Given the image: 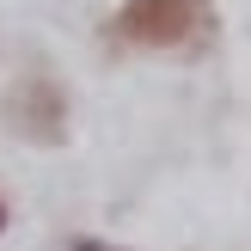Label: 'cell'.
<instances>
[{
    "label": "cell",
    "instance_id": "cell-1",
    "mask_svg": "<svg viewBox=\"0 0 251 251\" xmlns=\"http://www.w3.org/2000/svg\"><path fill=\"white\" fill-rule=\"evenodd\" d=\"M104 43L123 55H202L215 43L208 0H123L104 19Z\"/></svg>",
    "mask_w": 251,
    "mask_h": 251
},
{
    "label": "cell",
    "instance_id": "cell-2",
    "mask_svg": "<svg viewBox=\"0 0 251 251\" xmlns=\"http://www.w3.org/2000/svg\"><path fill=\"white\" fill-rule=\"evenodd\" d=\"M6 129L31 147H61L68 141V92L49 68H31L6 92Z\"/></svg>",
    "mask_w": 251,
    "mask_h": 251
},
{
    "label": "cell",
    "instance_id": "cell-3",
    "mask_svg": "<svg viewBox=\"0 0 251 251\" xmlns=\"http://www.w3.org/2000/svg\"><path fill=\"white\" fill-rule=\"evenodd\" d=\"M68 251H129V245H110V239H92V233H74Z\"/></svg>",
    "mask_w": 251,
    "mask_h": 251
},
{
    "label": "cell",
    "instance_id": "cell-4",
    "mask_svg": "<svg viewBox=\"0 0 251 251\" xmlns=\"http://www.w3.org/2000/svg\"><path fill=\"white\" fill-rule=\"evenodd\" d=\"M6 221H12V215H6V196H0V233H6Z\"/></svg>",
    "mask_w": 251,
    "mask_h": 251
}]
</instances>
